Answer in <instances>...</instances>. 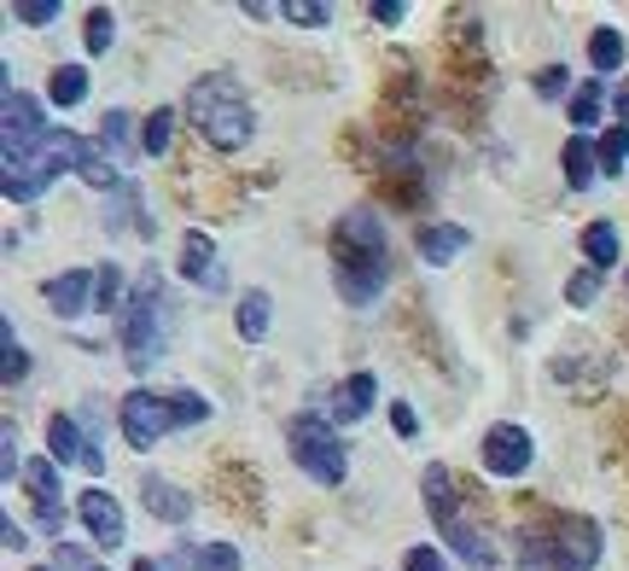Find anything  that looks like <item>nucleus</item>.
<instances>
[{"label": "nucleus", "mask_w": 629, "mask_h": 571, "mask_svg": "<svg viewBox=\"0 0 629 571\" xmlns=\"http://www.w3.org/2000/svg\"><path fill=\"white\" fill-rule=\"evenodd\" d=\"M333 274H338L344 303H356V310H368V303L384 292V280H391V245H384V228H379L373 211H344L338 216Z\"/></svg>", "instance_id": "1"}, {"label": "nucleus", "mask_w": 629, "mask_h": 571, "mask_svg": "<svg viewBox=\"0 0 629 571\" xmlns=\"http://www.w3.org/2000/svg\"><path fill=\"white\" fill-rule=\"evenodd\" d=\"M83 170V140L71 129H47L42 140H24V147H0V175H7V198L30 204L47 193L53 175Z\"/></svg>", "instance_id": "2"}, {"label": "nucleus", "mask_w": 629, "mask_h": 571, "mask_svg": "<svg viewBox=\"0 0 629 571\" xmlns=\"http://www.w3.org/2000/svg\"><path fill=\"white\" fill-rule=\"evenodd\" d=\"M187 117H193V129L205 134V147H216V152H239L257 129L234 76H198L193 94H187Z\"/></svg>", "instance_id": "3"}, {"label": "nucleus", "mask_w": 629, "mask_h": 571, "mask_svg": "<svg viewBox=\"0 0 629 571\" xmlns=\"http://www.w3.org/2000/svg\"><path fill=\"white\" fill-rule=\"evenodd\" d=\"M425 507H432V525H437V537L455 548V554L473 565V571H490L496 565V548H490V537H484V530L473 525L460 514V484H455V473L443 461H432L425 466Z\"/></svg>", "instance_id": "4"}, {"label": "nucleus", "mask_w": 629, "mask_h": 571, "mask_svg": "<svg viewBox=\"0 0 629 571\" xmlns=\"http://www.w3.org/2000/svg\"><path fill=\"white\" fill-rule=\"evenodd\" d=\"M531 565L542 571H595L600 565V525L583 514H547L542 530H531Z\"/></svg>", "instance_id": "5"}, {"label": "nucleus", "mask_w": 629, "mask_h": 571, "mask_svg": "<svg viewBox=\"0 0 629 571\" xmlns=\"http://www.w3.org/2000/svg\"><path fill=\"white\" fill-rule=\"evenodd\" d=\"M117 333H123V356L134 374H147L164 351V274L147 269L134 280V292L123 303V315H117Z\"/></svg>", "instance_id": "6"}, {"label": "nucleus", "mask_w": 629, "mask_h": 571, "mask_svg": "<svg viewBox=\"0 0 629 571\" xmlns=\"http://www.w3.org/2000/svg\"><path fill=\"white\" fill-rule=\"evenodd\" d=\"M286 449H292V461H297V473H310L315 484H327L338 489L344 473H350V455H344V443L338 432L321 414H292L286 425Z\"/></svg>", "instance_id": "7"}, {"label": "nucleus", "mask_w": 629, "mask_h": 571, "mask_svg": "<svg viewBox=\"0 0 629 571\" xmlns=\"http://www.w3.org/2000/svg\"><path fill=\"white\" fill-rule=\"evenodd\" d=\"M117 425H123L129 449H158V438L170 432V402L158 391H129L117 408Z\"/></svg>", "instance_id": "8"}, {"label": "nucleus", "mask_w": 629, "mask_h": 571, "mask_svg": "<svg viewBox=\"0 0 629 571\" xmlns=\"http://www.w3.org/2000/svg\"><path fill=\"white\" fill-rule=\"evenodd\" d=\"M531 461H536V449H531V432L524 425H490L484 432V466H490L496 478H519V473H531Z\"/></svg>", "instance_id": "9"}, {"label": "nucleus", "mask_w": 629, "mask_h": 571, "mask_svg": "<svg viewBox=\"0 0 629 571\" xmlns=\"http://www.w3.org/2000/svg\"><path fill=\"white\" fill-rule=\"evenodd\" d=\"M47 443H53V461L58 466H83V473H106V455L94 449V438L76 425L71 414H53L47 420Z\"/></svg>", "instance_id": "10"}, {"label": "nucleus", "mask_w": 629, "mask_h": 571, "mask_svg": "<svg viewBox=\"0 0 629 571\" xmlns=\"http://www.w3.org/2000/svg\"><path fill=\"white\" fill-rule=\"evenodd\" d=\"M18 484H24L30 496H35V507H42V530L65 525V502H58L65 489H58V461H53V455H30V461H24V478H18Z\"/></svg>", "instance_id": "11"}, {"label": "nucleus", "mask_w": 629, "mask_h": 571, "mask_svg": "<svg viewBox=\"0 0 629 571\" xmlns=\"http://www.w3.org/2000/svg\"><path fill=\"white\" fill-rule=\"evenodd\" d=\"M76 514H83V525H88V537L99 542V548H123V507H117V496L111 489H83L76 496Z\"/></svg>", "instance_id": "12"}, {"label": "nucleus", "mask_w": 629, "mask_h": 571, "mask_svg": "<svg viewBox=\"0 0 629 571\" xmlns=\"http://www.w3.org/2000/svg\"><path fill=\"white\" fill-rule=\"evenodd\" d=\"M181 274H187L193 286H205V292H221L228 286V269L216 262V245H210V234H187L181 239Z\"/></svg>", "instance_id": "13"}, {"label": "nucleus", "mask_w": 629, "mask_h": 571, "mask_svg": "<svg viewBox=\"0 0 629 571\" xmlns=\"http://www.w3.org/2000/svg\"><path fill=\"white\" fill-rule=\"evenodd\" d=\"M0 106H7V147H24V140H42L53 122L42 117V99L35 94H24V88H7V99H0Z\"/></svg>", "instance_id": "14"}, {"label": "nucleus", "mask_w": 629, "mask_h": 571, "mask_svg": "<svg viewBox=\"0 0 629 571\" xmlns=\"http://www.w3.org/2000/svg\"><path fill=\"white\" fill-rule=\"evenodd\" d=\"M140 502H147V514L164 519V525H181V519L193 514V496H187V489H175L164 473H147V478H140Z\"/></svg>", "instance_id": "15"}, {"label": "nucleus", "mask_w": 629, "mask_h": 571, "mask_svg": "<svg viewBox=\"0 0 629 571\" xmlns=\"http://www.w3.org/2000/svg\"><path fill=\"white\" fill-rule=\"evenodd\" d=\"M42 298L53 303L58 315H83V310H94V274H83V269H65V274L42 280Z\"/></svg>", "instance_id": "16"}, {"label": "nucleus", "mask_w": 629, "mask_h": 571, "mask_svg": "<svg viewBox=\"0 0 629 571\" xmlns=\"http://www.w3.org/2000/svg\"><path fill=\"white\" fill-rule=\"evenodd\" d=\"M373 397H379V379H373V374H350V379L333 391V414H338V420H368V414H373Z\"/></svg>", "instance_id": "17"}, {"label": "nucleus", "mask_w": 629, "mask_h": 571, "mask_svg": "<svg viewBox=\"0 0 629 571\" xmlns=\"http://www.w3.org/2000/svg\"><path fill=\"white\" fill-rule=\"evenodd\" d=\"M414 245H420V257H425V262H455L466 245H473V234L455 228V222H432V228H420Z\"/></svg>", "instance_id": "18"}, {"label": "nucleus", "mask_w": 629, "mask_h": 571, "mask_svg": "<svg viewBox=\"0 0 629 571\" xmlns=\"http://www.w3.org/2000/svg\"><path fill=\"white\" fill-rule=\"evenodd\" d=\"M76 175H83L88 187H99V193L123 187V163L106 152V140H83V170H76Z\"/></svg>", "instance_id": "19"}, {"label": "nucleus", "mask_w": 629, "mask_h": 571, "mask_svg": "<svg viewBox=\"0 0 629 571\" xmlns=\"http://www.w3.org/2000/svg\"><path fill=\"white\" fill-rule=\"evenodd\" d=\"M583 257H588V269H612V262H618V228H612V222H588V228H583Z\"/></svg>", "instance_id": "20"}, {"label": "nucleus", "mask_w": 629, "mask_h": 571, "mask_svg": "<svg viewBox=\"0 0 629 571\" xmlns=\"http://www.w3.org/2000/svg\"><path fill=\"white\" fill-rule=\"evenodd\" d=\"M560 163H565V187H588V181H595V152H588V140L583 134H572V140H565V152H560Z\"/></svg>", "instance_id": "21"}, {"label": "nucleus", "mask_w": 629, "mask_h": 571, "mask_svg": "<svg viewBox=\"0 0 629 571\" xmlns=\"http://www.w3.org/2000/svg\"><path fill=\"white\" fill-rule=\"evenodd\" d=\"M47 99H53V106H83V99H88V71H76V65H58L53 71V82H47Z\"/></svg>", "instance_id": "22"}, {"label": "nucleus", "mask_w": 629, "mask_h": 571, "mask_svg": "<svg viewBox=\"0 0 629 571\" xmlns=\"http://www.w3.org/2000/svg\"><path fill=\"white\" fill-rule=\"evenodd\" d=\"M140 147H147V158H170V147H175V111H170V106H158V111L147 117Z\"/></svg>", "instance_id": "23"}, {"label": "nucleus", "mask_w": 629, "mask_h": 571, "mask_svg": "<svg viewBox=\"0 0 629 571\" xmlns=\"http://www.w3.org/2000/svg\"><path fill=\"white\" fill-rule=\"evenodd\" d=\"M588 65H595V71H600V76H606V71H618V65H623V35H618V30H612V24H600V30H595V35H588Z\"/></svg>", "instance_id": "24"}, {"label": "nucleus", "mask_w": 629, "mask_h": 571, "mask_svg": "<svg viewBox=\"0 0 629 571\" xmlns=\"http://www.w3.org/2000/svg\"><path fill=\"white\" fill-rule=\"evenodd\" d=\"M129 129H134V117H129L123 106H111L106 122H99V140H106V152H111L117 163H129Z\"/></svg>", "instance_id": "25"}, {"label": "nucleus", "mask_w": 629, "mask_h": 571, "mask_svg": "<svg viewBox=\"0 0 629 571\" xmlns=\"http://www.w3.org/2000/svg\"><path fill=\"white\" fill-rule=\"evenodd\" d=\"M595 158H600V170H606V175H618V170H623V163H629V122H618V129H606V134H600Z\"/></svg>", "instance_id": "26"}, {"label": "nucleus", "mask_w": 629, "mask_h": 571, "mask_svg": "<svg viewBox=\"0 0 629 571\" xmlns=\"http://www.w3.org/2000/svg\"><path fill=\"white\" fill-rule=\"evenodd\" d=\"M262 333H269V298H262V292H246V298H239V338H262Z\"/></svg>", "instance_id": "27"}, {"label": "nucleus", "mask_w": 629, "mask_h": 571, "mask_svg": "<svg viewBox=\"0 0 629 571\" xmlns=\"http://www.w3.org/2000/svg\"><path fill=\"white\" fill-rule=\"evenodd\" d=\"M94 310H117V315H123V269H117V262H106V269L94 274Z\"/></svg>", "instance_id": "28"}, {"label": "nucleus", "mask_w": 629, "mask_h": 571, "mask_svg": "<svg viewBox=\"0 0 629 571\" xmlns=\"http://www.w3.org/2000/svg\"><path fill=\"white\" fill-rule=\"evenodd\" d=\"M606 111V94H600V76H588L583 82V88L572 94V122H577V129H588V122H595Z\"/></svg>", "instance_id": "29"}, {"label": "nucleus", "mask_w": 629, "mask_h": 571, "mask_svg": "<svg viewBox=\"0 0 629 571\" xmlns=\"http://www.w3.org/2000/svg\"><path fill=\"white\" fill-rule=\"evenodd\" d=\"M164 402H170V432H175V425H198V420L210 414V402L198 397V391H170Z\"/></svg>", "instance_id": "30"}, {"label": "nucleus", "mask_w": 629, "mask_h": 571, "mask_svg": "<svg viewBox=\"0 0 629 571\" xmlns=\"http://www.w3.org/2000/svg\"><path fill=\"white\" fill-rule=\"evenodd\" d=\"M111 24H117V18H111L106 7H88V18H83V35H88V53H106V47H111V35H117Z\"/></svg>", "instance_id": "31"}, {"label": "nucleus", "mask_w": 629, "mask_h": 571, "mask_svg": "<svg viewBox=\"0 0 629 571\" xmlns=\"http://www.w3.org/2000/svg\"><path fill=\"white\" fill-rule=\"evenodd\" d=\"M0 344H7V385H18L30 374V356H24V344H18V333H12V321H0Z\"/></svg>", "instance_id": "32"}, {"label": "nucleus", "mask_w": 629, "mask_h": 571, "mask_svg": "<svg viewBox=\"0 0 629 571\" xmlns=\"http://www.w3.org/2000/svg\"><path fill=\"white\" fill-rule=\"evenodd\" d=\"M595 298H600V274H595V269H577L572 280H565V303H577V310H588Z\"/></svg>", "instance_id": "33"}, {"label": "nucleus", "mask_w": 629, "mask_h": 571, "mask_svg": "<svg viewBox=\"0 0 629 571\" xmlns=\"http://www.w3.org/2000/svg\"><path fill=\"white\" fill-rule=\"evenodd\" d=\"M198 571H239V548L234 542H205L198 548Z\"/></svg>", "instance_id": "34"}, {"label": "nucleus", "mask_w": 629, "mask_h": 571, "mask_svg": "<svg viewBox=\"0 0 629 571\" xmlns=\"http://www.w3.org/2000/svg\"><path fill=\"white\" fill-rule=\"evenodd\" d=\"M53 571H106V565H99L94 554H83L76 542H58L53 548Z\"/></svg>", "instance_id": "35"}, {"label": "nucleus", "mask_w": 629, "mask_h": 571, "mask_svg": "<svg viewBox=\"0 0 629 571\" xmlns=\"http://www.w3.org/2000/svg\"><path fill=\"white\" fill-rule=\"evenodd\" d=\"M0 478H24V466H18V425L7 420V432H0Z\"/></svg>", "instance_id": "36"}, {"label": "nucleus", "mask_w": 629, "mask_h": 571, "mask_svg": "<svg viewBox=\"0 0 629 571\" xmlns=\"http://www.w3.org/2000/svg\"><path fill=\"white\" fill-rule=\"evenodd\" d=\"M18 18H24V24H53V18L58 12H65V7H58V0H18V7H12Z\"/></svg>", "instance_id": "37"}, {"label": "nucleus", "mask_w": 629, "mask_h": 571, "mask_svg": "<svg viewBox=\"0 0 629 571\" xmlns=\"http://www.w3.org/2000/svg\"><path fill=\"white\" fill-rule=\"evenodd\" d=\"M280 12H286L292 24H310V30H321V24H327V7H315V0H286Z\"/></svg>", "instance_id": "38"}, {"label": "nucleus", "mask_w": 629, "mask_h": 571, "mask_svg": "<svg viewBox=\"0 0 629 571\" xmlns=\"http://www.w3.org/2000/svg\"><path fill=\"white\" fill-rule=\"evenodd\" d=\"M565 88H572V76H565L560 65H547V71H536V94H542V99H560Z\"/></svg>", "instance_id": "39"}, {"label": "nucleus", "mask_w": 629, "mask_h": 571, "mask_svg": "<svg viewBox=\"0 0 629 571\" xmlns=\"http://www.w3.org/2000/svg\"><path fill=\"white\" fill-rule=\"evenodd\" d=\"M402 571H449L443 565L437 548H409V560H402Z\"/></svg>", "instance_id": "40"}, {"label": "nucleus", "mask_w": 629, "mask_h": 571, "mask_svg": "<svg viewBox=\"0 0 629 571\" xmlns=\"http://www.w3.org/2000/svg\"><path fill=\"white\" fill-rule=\"evenodd\" d=\"M391 425H397V438H414L420 432V414L409 402H391Z\"/></svg>", "instance_id": "41"}, {"label": "nucleus", "mask_w": 629, "mask_h": 571, "mask_svg": "<svg viewBox=\"0 0 629 571\" xmlns=\"http://www.w3.org/2000/svg\"><path fill=\"white\" fill-rule=\"evenodd\" d=\"M373 18L379 24H402V18H409V0H373Z\"/></svg>", "instance_id": "42"}, {"label": "nucleus", "mask_w": 629, "mask_h": 571, "mask_svg": "<svg viewBox=\"0 0 629 571\" xmlns=\"http://www.w3.org/2000/svg\"><path fill=\"white\" fill-rule=\"evenodd\" d=\"M164 571H198V548H187V542H181L175 554H170V565H164Z\"/></svg>", "instance_id": "43"}, {"label": "nucleus", "mask_w": 629, "mask_h": 571, "mask_svg": "<svg viewBox=\"0 0 629 571\" xmlns=\"http://www.w3.org/2000/svg\"><path fill=\"white\" fill-rule=\"evenodd\" d=\"M0 542H7V548H24L30 537H24V525H12V519H7V525H0Z\"/></svg>", "instance_id": "44"}, {"label": "nucleus", "mask_w": 629, "mask_h": 571, "mask_svg": "<svg viewBox=\"0 0 629 571\" xmlns=\"http://www.w3.org/2000/svg\"><path fill=\"white\" fill-rule=\"evenodd\" d=\"M618 117L629 122V88H618Z\"/></svg>", "instance_id": "45"}, {"label": "nucleus", "mask_w": 629, "mask_h": 571, "mask_svg": "<svg viewBox=\"0 0 629 571\" xmlns=\"http://www.w3.org/2000/svg\"><path fill=\"white\" fill-rule=\"evenodd\" d=\"M129 571H164V565H158V560H134Z\"/></svg>", "instance_id": "46"}, {"label": "nucleus", "mask_w": 629, "mask_h": 571, "mask_svg": "<svg viewBox=\"0 0 629 571\" xmlns=\"http://www.w3.org/2000/svg\"><path fill=\"white\" fill-rule=\"evenodd\" d=\"M30 571H53V565H30Z\"/></svg>", "instance_id": "47"}, {"label": "nucleus", "mask_w": 629, "mask_h": 571, "mask_svg": "<svg viewBox=\"0 0 629 571\" xmlns=\"http://www.w3.org/2000/svg\"><path fill=\"white\" fill-rule=\"evenodd\" d=\"M623 292H629V280H623Z\"/></svg>", "instance_id": "48"}]
</instances>
